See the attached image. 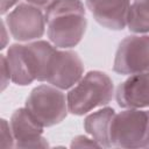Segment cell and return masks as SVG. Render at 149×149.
Returning <instances> with one entry per match:
<instances>
[{
  "mask_svg": "<svg viewBox=\"0 0 149 149\" xmlns=\"http://www.w3.org/2000/svg\"><path fill=\"white\" fill-rule=\"evenodd\" d=\"M132 0H85L93 19L109 30L127 28V17Z\"/></svg>",
  "mask_w": 149,
  "mask_h": 149,
  "instance_id": "obj_9",
  "label": "cell"
},
{
  "mask_svg": "<svg viewBox=\"0 0 149 149\" xmlns=\"http://www.w3.org/2000/svg\"><path fill=\"white\" fill-rule=\"evenodd\" d=\"M5 55L10 71L12 83L19 86H27L35 81L29 72V69L24 59L23 43H14L9 45Z\"/></svg>",
  "mask_w": 149,
  "mask_h": 149,
  "instance_id": "obj_13",
  "label": "cell"
},
{
  "mask_svg": "<svg viewBox=\"0 0 149 149\" xmlns=\"http://www.w3.org/2000/svg\"><path fill=\"white\" fill-rule=\"evenodd\" d=\"M24 1L28 2V3H31V5L36 6V7H38L41 9H43V10H45L55 0H24Z\"/></svg>",
  "mask_w": 149,
  "mask_h": 149,
  "instance_id": "obj_20",
  "label": "cell"
},
{
  "mask_svg": "<svg viewBox=\"0 0 149 149\" xmlns=\"http://www.w3.org/2000/svg\"><path fill=\"white\" fill-rule=\"evenodd\" d=\"M20 0H0V13L1 15H6L12 8H14Z\"/></svg>",
  "mask_w": 149,
  "mask_h": 149,
  "instance_id": "obj_18",
  "label": "cell"
},
{
  "mask_svg": "<svg viewBox=\"0 0 149 149\" xmlns=\"http://www.w3.org/2000/svg\"><path fill=\"white\" fill-rule=\"evenodd\" d=\"M47 35L59 49H71L83 40L86 27V9L81 0H55L45 10Z\"/></svg>",
  "mask_w": 149,
  "mask_h": 149,
  "instance_id": "obj_1",
  "label": "cell"
},
{
  "mask_svg": "<svg viewBox=\"0 0 149 149\" xmlns=\"http://www.w3.org/2000/svg\"><path fill=\"white\" fill-rule=\"evenodd\" d=\"M7 31H8L7 24H6L5 20H2V21H1V47H0L1 49H5V48L7 47L8 41H9V34H10V33L7 34Z\"/></svg>",
  "mask_w": 149,
  "mask_h": 149,
  "instance_id": "obj_19",
  "label": "cell"
},
{
  "mask_svg": "<svg viewBox=\"0 0 149 149\" xmlns=\"http://www.w3.org/2000/svg\"><path fill=\"white\" fill-rule=\"evenodd\" d=\"M0 56H1L0 57V64H1V91L3 92L7 88V86L9 85V81H12V78H10V71H9V68H8L6 55L1 54Z\"/></svg>",
  "mask_w": 149,
  "mask_h": 149,
  "instance_id": "obj_16",
  "label": "cell"
},
{
  "mask_svg": "<svg viewBox=\"0 0 149 149\" xmlns=\"http://www.w3.org/2000/svg\"><path fill=\"white\" fill-rule=\"evenodd\" d=\"M111 144L116 148H149V109L123 108L111 126Z\"/></svg>",
  "mask_w": 149,
  "mask_h": 149,
  "instance_id": "obj_3",
  "label": "cell"
},
{
  "mask_svg": "<svg viewBox=\"0 0 149 149\" xmlns=\"http://www.w3.org/2000/svg\"><path fill=\"white\" fill-rule=\"evenodd\" d=\"M0 147L1 148H13L15 147V140L13 136V132L9 125V121L6 119H1V128H0Z\"/></svg>",
  "mask_w": 149,
  "mask_h": 149,
  "instance_id": "obj_15",
  "label": "cell"
},
{
  "mask_svg": "<svg viewBox=\"0 0 149 149\" xmlns=\"http://www.w3.org/2000/svg\"><path fill=\"white\" fill-rule=\"evenodd\" d=\"M115 94L112 78L102 71L92 70L66 93L69 113L84 115L112 101Z\"/></svg>",
  "mask_w": 149,
  "mask_h": 149,
  "instance_id": "obj_2",
  "label": "cell"
},
{
  "mask_svg": "<svg viewBox=\"0 0 149 149\" xmlns=\"http://www.w3.org/2000/svg\"><path fill=\"white\" fill-rule=\"evenodd\" d=\"M10 36L19 42L41 40L47 29L44 10L28 2H20L5 16Z\"/></svg>",
  "mask_w": 149,
  "mask_h": 149,
  "instance_id": "obj_5",
  "label": "cell"
},
{
  "mask_svg": "<svg viewBox=\"0 0 149 149\" xmlns=\"http://www.w3.org/2000/svg\"><path fill=\"white\" fill-rule=\"evenodd\" d=\"M113 70L123 76L149 72V34L125 37L115 51Z\"/></svg>",
  "mask_w": 149,
  "mask_h": 149,
  "instance_id": "obj_6",
  "label": "cell"
},
{
  "mask_svg": "<svg viewBox=\"0 0 149 149\" xmlns=\"http://www.w3.org/2000/svg\"><path fill=\"white\" fill-rule=\"evenodd\" d=\"M56 49L57 47L50 41L44 40H35L23 43L24 59L34 80L47 81L50 62Z\"/></svg>",
  "mask_w": 149,
  "mask_h": 149,
  "instance_id": "obj_11",
  "label": "cell"
},
{
  "mask_svg": "<svg viewBox=\"0 0 149 149\" xmlns=\"http://www.w3.org/2000/svg\"><path fill=\"white\" fill-rule=\"evenodd\" d=\"M115 100L121 108H149V72L128 76L118 85Z\"/></svg>",
  "mask_w": 149,
  "mask_h": 149,
  "instance_id": "obj_10",
  "label": "cell"
},
{
  "mask_svg": "<svg viewBox=\"0 0 149 149\" xmlns=\"http://www.w3.org/2000/svg\"><path fill=\"white\" fill-rule=\"evenodd\" d=\"M24 107L44 128L61 123L69 113L66 94L50 84L34 87L26 99Z\"/></svg>",
  "mask_w": 149,
  "mask_h": 149,
  "instance_id": "obj_4",
  "label": "cell"
},
{
  "mask_svg": "<svg viewBox=\"0 0 149 149\" xmlns=\"http://www.w3.org/2000/svg\"><path fill=\"white\" fill-rule=\"evenodd\" d=\"M9 125L15 140V148L49 147L47 139L43 136L44 127L26 107L14 111Z\"/></svg>",
  "mask_w": 149,
  "mask_h": 149,
  "instance_id": "obj_8",
  "label": "cell"
},
{
  "mask_svg": "<svg viewBox=\"0 0 149 149\" xmlns=\"http://www.w3.org/2000/svg\"><path fill=\"white\" fill-rule=\"evenodd\" d=\"M81 147H97V148H101L100 144L92 139L91 136H85V135H78L76 137L72 139L71 142V148H81Z\"/></svg>",
  "mask_w": 149,
  "mask_h": 149,
  "instance_id": "obj_17",
  "label": "cell"
},
{
  "mask_svg": "<svg viewBox=\"0 0 149 149\" xmlns=\"http://www.w3.org/2000/svg\"><path fill=\"white\" fill-rule=\"evenodd\" d=\"M127 28L133 34H149V0H132Z\"/></svg>",
  "mask_w": 149,
  "mask_h": 149,
  "instance_id": "obj_14",
  "label": "cell"
},
{
  "mask_svg": "<svg viewBox=\"0 0 149 149\" xmlns=\"http://www.w3.org/2000/svg\"><path fill=\"white\" fill-rule=\"evenodd\" d=\"M84 76V64L79 55L71 49L57 48L52 55L47 81L61 90H70Z\"/></svg>",
  "mask_w": 149,
  "mask_h": 149,
  "instance_id": "obj_7",
  "label": "cell"
},
{
  "mask_svg": "<svg viewBox=\"0 0 149 149\" xmlns=\"http://www.w3.org/2000/svg\"><path fill=\"white\" fill-rule=\"evenodd\" d=\"M115 115V111L112 107H102L95 112L88 113L84 119L85 132L94 139L100 147L111 148V126Z\"/></svg>",
  "mask_w": 149,
  "mask_h": 149,
  "instance_id": "obj_12",
  "label": "cell"
}]
</instances>
